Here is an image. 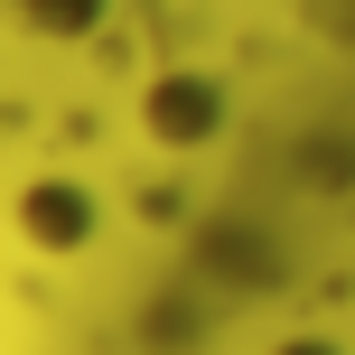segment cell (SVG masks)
<instances>
[{"instance_id": "cell-1", "label": "cell", "mask_w": 355, "mask_h": 355, "mask_svg": "<svg viewBox=\"0 0 355 355\" xmlns=\"http://www.w3.org/2000/svg\"><path fill=\"white\" fill-rule=\"evenodd\" d=\"M141 131H150L159 150H206L215 131H225V85H215V75H196V66L150 75V94H141Z\"/></svg>"}, {"instance_id": "cell-2", "label": "cell", "mask_w": 355, "mask_h": 355, "mask_svg": "<svg viewBox=\"0 0 355 355\" xmlns=\"http://www.w3.org/2000/svg\"><path fill=\"white\" fill-rule=\"evenodd\" d=\"M94 225H103V206H94L85 178H28V187H19V234H28L37 252H85Z\"/></svg>"}, {"instance_id": "cell-3", "label": "cell", "mask_w": 355, "mask_h": 355, "mask_svg": "<svg viewBox=\"0 0 355 355\" xmlns=\"http://www.w3.org/2000/svg\"><path fill=\"white\" fill-rule=\"evenodd\" d=\"M19 10V28H37V37H94L103 28V0H10Z\"/></svg>"}, {"instance_id": "cell-4", "label": "cell", "mask_w": 355, "mask_h": 355, "mask_svg": "<svg viewBox=\"0 0 355 355\" xmlns=\"http://www.w3.org/2000/svg\"><path fill=\"white\" fill-rule=\"evenodd\" d=\"M271 355H346V346H337V337H318V327H300V337H281Z\"/></svg>"}]
</instances>
